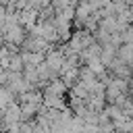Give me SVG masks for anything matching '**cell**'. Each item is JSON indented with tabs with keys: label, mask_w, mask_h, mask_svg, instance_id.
<instances>
[{
	"label": "cell",
	"mask_w": 133,
	"mask_h": 133,
	"mask_svg": "<svg viewBox=\"0 0 133 133\" xmlns=\"http://www.w3.org/2000/svg\"><path fill=\"white\" fill-rule=\"evenodd\" d=\"M116 58H121L127 66H131V69H133V44H123V46L118 48Z\"/></svg>",
	"instance_id": "7a4b0ae2"
},
{
	"label": "cell",
	"mask_w": 133,
	"mask_h": 133,
	"mask_svg": "<svg viewBox=\"0 0 133 133\" xmlns=\"http://www.w3.org/2000/svg\"><path fill=\"white\" fill-rule=\"evenodd\" d=\"M91 44H94V35H91L89 31H85V29H77V31L71 35V39H69V46L73 48L75 54H81V52L87 50Z\"/></svg>",
	"instance_id": "6da1fadb"
},
{
	"label": "cell",
	"mask_w": 133,
	"mask_h": 133,
	"mask_svg": "<svg viewBox=\"0 0 133 133\" xmlns=\"http://www.w3.org/2000/svg\"><path fill=\"white\" fill-rule=\"evenodd\" d=\"M121 37H123V44H133V27L125 29V31L121 33Z\"/></svg>",
	"instance_id": "3957f363"
},
{
	"label": "cell",
	"mask_w": 133,
	"mask_h": 133,
	"mask_svg": "<svg viewBox=\"0 0 133 133\" xmlns=\"http://www.w3.org/2000/svg\"><path fill=\"white\" fill-rule=\"evenodd\" d=\"M131 27H133V23H131Z\"/></svg>",
	"instance_id": "277c9868"
}]
</instances>
